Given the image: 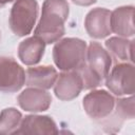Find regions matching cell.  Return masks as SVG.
<instances>
[{
    "label": "cell",
    "mask_w": 135,
    "mask_h": 135,
    "mask_svg": "<svg viewBox=\"0 0 135 135\" xmlns=\"http://www.w3.org/2000/svg\"><path fill=\"white\" fill-rule=\"evenodd\" d=\"M69 12L70 6L66 0H44L34 35L47 44L57 42L65 33L64 23L68 20Z\"/></svg>",
    "instance_id": "obj_1"
},
{
    "label": "cell",
    "mask_w": 135,
    "mask_h": 135,
    "mask_svg": "<svg viewBox=\"0 0 135 135\" xmlns=\"http://www.w3.org/2000/svg\"><path fill=\"white\" fill-rule=\"evenodd\" d=\"M86 43L79 38H64L58 40L53 49V60L62 72L76 71L84 61Z\"/></svg>",
    "instance_id": "obj_2"
},
{
    "label": "cell",
    "mask_w": 135,
    "mask_h": 135,
    "mask_svg": "<svg viewBox=\"0 0 135 135\" xmlns=\"http://www.w3.org/2000/svg\"><path fill=\"white\" fill-rule=\"evenodd\" d=\"M39 5L36 0H16L9 14V27L18 37L28 35L36 23Z\"/></svg>",
    "instance_id": "obj_3"
},
{
    "label": "cell",
    "mask_w": 135,
    "mask_h": 135,
    "mask_svg": "<svg viewBox=\"0 0 135 135\" xmlns=\"http://www.w3.org/2000/svg\"><path fill=\"white\" fill-rule=\"evenodd\" d=\"M116 99L105 90H94L83 98V109L93 120L101 121L109 117L115 108Z\"/></svg>",
    "instance_id": "obj_4"
},
{
    "label": "cell",
    "mask_w": 135,
    "mask_h": 135,
    "mask_svg": "<svg viewBox=\"0 0 135 135\" xmlns=\"http://www.w3.org/2000/svg\"><path fill=\"white\" fill-rule=\"evenodd\" d=\"M107 88L116 96L133 95L134 93V66L132 63H118L107 75Z\"/></svg>",
    "instance_id": "obj_5"
},
{
    "label": "cell",
    "mask_w": 135,
    "mask_h": 135,
    "mask_svg": "<svg viewBox=\"0 0 135 135\" xmlns=\"http://www.w3.org/2000/svg\"><path fill=\"white\" fill-rule=\"evenodd\" d=\"M25 83L23 68L13 58L0 56V92H18Z\"/></svg>",
    "instance_id": "obj_6"
},
{
    "label": "cell",
    "mask_w": 135,
    "mask_h": 135,
    "mask_svg": "<svg viewBox=\"0 0 135 135\" xmlns=\"http://www.w3.org/2000/svg\"><path fill=\"white\" fill-rule=\"evenodd\" d=\"M86 33L96 39H102L112 33L111 30V12L104 7L91 9L84 19Z\"/></svg>",
    "instance_id": "obj_7"
},
{
    "label": "cell",
    "mask_w": 135,
    "mask_h": 135,
    "mask_svg": "<svg viewBox=\"0 0 135 135\" xmlns=\"http://www.w3.org/2000/svg\"><path fill=\"white\" fill-rule=\"evenodd\" d=\"M83 90L82 79L77 71H66L58 75L54 84L56 97L63 101H70L76 98Z\"/></svg>",
    "instance_id": "obj_8"
},
{
    "label": "cell",
    "mask_w": 135,
    "mask_h": 135,
    "mask_svg": "<svg viewBox=\"0 0 135 135\" xmlns=\"http://www.w3.org/2000/svg\"><path fill=\"white\" fill-rule=\"evenodd\" d=\"M85 62L90 70L95 73L100 79H104L112 66V57L101 44L92 41L86 47Z\"/></svg>",
    "instance_id": "obj_9"
},
{
    "label": "cell",
    "mask_w": 135,
    "mask_h": 135,
    "mask_svg": "<svg viewBox=\"0 0 135 135\" xmlns=\"http://www.w3.org/2000/svg\"><path fill=\"white\" fill-rule=\"evenodd\" d=\"M134 111L133 95H130L128 98H119L115 101V108L112 114L107 119L101 120L103 130L109 133H116L124 120L134 118Z\"/></svg>",
    "instance_id": "obj_10"
},
{
    "label": "cell",
    "mask_w": 135,
    "mask_h": 135,
    "mask_svg": "<svg viewBox=\"0 0 135 135\" xmlns=\"http://www.w3.org/2000/svg\"><path fill=\"white\" fill-rule=\"evenodd\" d=\"M19 107L27 112L38 113L46 111L52 103V96L42 89L28 86L17 97Z\"/></svg>",
    "instance_id": "obj_11"
},
{
    "label": "cell",
    "mask_w": 135,
    "mask_h": 135,
    "mask_svg": "<svg viewBox=\"0 0 135 135\" xmlns=\"http://www.w3.org/2000/svg\"><path fill=\"white\" fill-rule=\"evenodd\" d=\"M56 122L50 116L41 115H27L22 118L19 129L16 134H37V135H51L57 134Z\"/></svg>",
    "instance_id": "obj_12"
},
{
    "label": "cell",
    "mask_w": 135,
    "mask_h": 135,
    "mask_svg": "<svg viewBox=\"0 0 135 135\" xmlns=\"http://www.w3.org/2000/svg\"><path fill=\"white\" fill-rule=\"evenodd\" d=\"M58 73L52 65L31 66L25 72V84L27 86L49 90L54 86Z\"/></svg>",
    "instance_id": "obj_13"
},
{
    "label": "cell",
    "mask_w": 135,
    "mask_h": 135,
    "mask_svg": "<svg viewBox=\"0 0 135 135\" xmlns=\"http://www.w3.org/2000/svg\"><path fill=\"white\" fill-rule=\"evenodd\" d=\"M134 6H120L111 12V30L123 38L134 36Z\"/></svg>",
    "instance_id": "obj_14"
},
{
    "label": "cell",
    "mask_w": 135,
    "mask_h": 135,
    "mask_svg": "<svg viewBox=\"0 0 135 135\" xmlns=\"http://www.w3.org/2000/svg\"><path fill=\"white\" fill-rule=\"evenodd\" d=\"M45 44L46 43L41 38L35 35L33 37L24 39L23 41L20 42L18 46L19 59L25 65L31 66V65L37 64L41 60L44 54Z\"/></svg>",
    "instance_id": "obj_15"
},
{
    "label": "cell",
    "mask_w": 135,
    "mask_h": 135,
    "mask_svg": "<svg viewBox=\"0 0 135 135\" xmlns=\"http://www.w3.org/2000/svg\"><path fill=\"white\" fill-rule=\"evenodd\" d=\"M134 40H128L123 37H111L105 41V47L115 58L121 61L133 62Z\"/></svg>",
    "instance_id": "obj_16"
},
{
    "label": "cell",
    "mask_w": 135,
    "mask_h": 135,
    "mask_svg": "<svg viewBox=\"0 0 135 135\" xmlns=\"http://www.w3.org/2000/svg\"><path fill=\"white\" fill-rule=\"evenodd\" d=\"M22 120V114L15 108H7L0 113V134H16Z\"/></svg>",
    "instance_id": "obj_17"
},
{
    "label": "cell",
    "mask_w": 135,
    "mask_h": 135,
    "mask_svg": "<svg viewBox=\"0 0 135 135\" xmlns=\"http://www.w3.org/2000/svg\"><path fill=\"white\" fill-rule=\"evenodd\" d=\"M81 79H82V84H83V89L84 90H91V89H95L97 86H99L102 83V79H100L95 73H93L90 68L88 66L86 62L84 61L77 70H76Z\"/></svg>",
    "instance_id": "obj_18"
},
{
    "label": "cell",
    "mask_w": 135,
    "mask_h": 135,
    "mask_svg": "<svg viewBox=\"0 0 135 135\" xmlns=\"http://www.w3.org/2000/svg\"><path fill=\"white\" fill-rule=\"evenodd\" d=\"M97 0H72L73 3L77 4V5H81V6H89L92 5L96 2Z\"/></svg>",
    "instance_id": "obj_19"
},
{
    "label": "cell",
    "mask_w": 135,
    "mask_h": 135,
    "mask_svg": "<svg viewBox=\"0 0 135 135\" xmlns=\"http://www.w3.org/2000/svg\"><path fill=\"white\" fill-rule=\"evenodd\" d=\"M13 1H15V0H0V8H2L4 5H6L7 3H11Z\"/></svg>",
    "instance_id": "obj_20"
},
{
    "label": "cell",
    "mask_w": 135,
    "mask_h": 135,
    "mask_svg": "<svg viewBox=\"0 0 135 135\" xmlns=\"http://www.w3.org/2000/svg\"><path fill=\"white\" fill-rule=\"evenodd\" d=\"M0 38H1V35H0Z\"/></svg>",
    "instance_id": "obj_21"
}]
</instances>
